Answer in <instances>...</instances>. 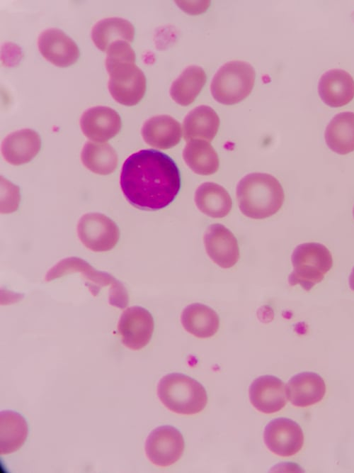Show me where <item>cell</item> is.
Returning <instances> with one entry per match:
<instances>
[{
    "instance_id": "cell-22",
    "label": "cell",
    "mask_w": 354,
    "mask_h": 473,
    "mask_svg": "<svg viewBox=\"0 0 354 473\" xmlns=\"http://www.w3.org/2000/svg\"><path fill=\"white\" fill-rule=\"evenodd\" d=\"M195 203L204 214L215 218L228 215L232 207V200L227 191L214 182H204L196 189Z\"/></svg>"
},
{
    "instance_id": "cell-8",
    "label": "cell",
    "mask_w": 354,
    "mask_h": 473,
    "mask_svg": "<svg viewBox=\"0 0 354 473\" xmlns=\"http://www.w3.org/2000/svg\"><path fill=\"white\" fill-rule=\"evenodd\" d=\"M77 234L82 244L93 252L110 250L120 238L116 223L99 213H88L82 216L77 224Z\"/></svg>"
},
{
    "instance_id": "cell-28",
    "label": "cell",
    "mask_w": 354,
    "mask_h": 473,
    "mask_svg": "<svg viewBox=\"0 0 354 473\" xmlns=\"http://www.w3.org/2000/svg\"><path fill=\"white\" fill-rule=\"evenodd\" d=\"M83 165L92 172L107 175L115 169L118 155L110 145L105 143L86 142L81 152Z\"/></svg>"
},
{
    "instance_id": "cell-1",
    "label": "cell",
    "mask_w": 354,
    "mask_h": 473,
    "mask_svg": "<svg viewBox=\"0 0 354 473\" xmlns=\"http://www.w3.org/2000/svg\"><path fill=\"white\" fill-rule=\"evenodd\" d=\"M120 187L127 201L137 208L156 211L176 197L181 179L178 166L166 154L154 149L141 150L124 162Z\"/></svg>"
},
{
    "instance_id": "cell-23",
    "label": "cell",
    "mask_w": 354,
    "mask_h": 473,
    "mask_svg": "<svg viewBox=\"0 0 354 473\" xmlns=\"http://www.w3.org/2000/svg\"><path fill=\"white\" fill-rule=\"evenodd\" d=\"M327 146L336 153L346 155L354 151V113L336 114L325 130Z\"/></svg>"
},
{
    "instance_id": "cell-9",
    "label": "cell",
    "mask_w": 354,
    "mask_h": 473,
    "mask_svg": "<svg viewBox=\"0 0 354 473\" xmlns=\"http://www.w3.org/2000/svg\"><path fill=\"white\" fill-rule=\"evenodd\" d=\"M185 447L182 434L171 425L159 426L148 435L145 453L149 460L159 467L174 464L182 456Z\"/></svg>"
},
{
    "instance_id": "cell-29",
    "label": "cell",
    "mask_w": 354,
    "mask_h": 473,
    "mask_svg": "<svg viewBox=\"0 0 354 473\" xmlns=\"http://www.w3.org/2000/svg\"><path fill=\"white\" fill-rule=\"evenodd\" d=\"M348 282L350 288L354 291V267L352 269V272L348 278Z\"/></svg>"
},
{
    "instance_id": "cell-12",
    "label": "cell",
    "mask_w": 354,
    "mask_h": 473,
    "mask_svg": "<svg viewBox=\"0 0 354 473\" xmlns=\"http://www.w3.org/2000/svg\"><path fill=\"white\" fill-rule=\"evenodd\" d=\"M210 259L222 268L234 267L239 259V247L234 234L220 223L210 225L203 235Z\"/></svg>"
},
{
    "instance_id": "cell-11",
    "label": "cell",
    "mask_w": 354,
    "mask_h": 473,
    "mask_svg": "<svg viewBox=\"0 0 354 473\" xmlns=\"http://www.w3.org/2000/svg\"><path fill=\"white\" fill-rule=\"evenodd\" d=\"M263 439L273 453L284 457L297 454L304 444L301 427L294 421L285 418L271 421L265 428Z\"/></svg>"
},
{
    "instance_id": "cell-26",
    "label": "cell",
    "mask_w": 354,
    "mask_h": 473,
    "mask_svg": "<svg viewBox=\"0 0 354 473\" xmlns=\"http://www.w3.org/2000/svg\"><path fill=\"white\" fill-rule=\"evenodd\" d=\"M183 157L188 167L198 174L211 175L219 169L218 155L206 140H192L187 142Z\"/></svg>"
},
{
    "instance_id": "cell-27",
    "label": "cell",
    "mask_w": 354,
    "mask_h": 473,
    "mask_svg": "<svg viewBox=\"0 0 354 473\" xmlns=\"http://www.w3.org/2000/svg\"><path fill=\"white\" fill-rule=\"evenodd\" d=\"M25 418L17 412L3 411L0 413V454L8 455L18 450L28 435Z\"/></svg>"
},
{
    "instance_id": "cell-6",
    "label": "cell",
    "mask_w": 354,
    "mask_h": 473,
    "mask_svg": "<svg viewBox=\"0 0 354 473\" xmlns=\"http://www.w3.org/2000/svg\"><path fill=\"white\" fill-rule=\"evenodd\" d=\"M293 269L288 277L290 286L299 284L305 291L321 282L333 265L331 252L319 243L298 245L291 256Z\"/></svg>"
},
{
    "instance_id": "cell-10",
    "label": "cell",
    "mask_w": 354,
    "mask_h": 473,
    "mask_svg": "<svg viewBox=\"0 0 354 473\" xmlns=\"http://www.w3.org/2000/svg\"><path fill=\"white\" fill-rule=\"evenodd\" d=\"M154 328L152 314L140 306L126 308L121 314L118 330L122 344L132 350H139L149 342Z\"/></svg>"
},
{
    "instance_id": "cell-21",
    "label": "cell",
    "mask_w": 354,
    "mask_h": 473,
    "mask_svg": "<svg viewBox=\"0 0 354 473\" xmlns=\"http://www.w3.org/2000/svg\"><path fill=\"white\" fill-rule=\"evenodd\" d=\"M181 322L187 332L199 338L213 336L219 326L217 313L210 307L200 303L187 306L182 311Z\"/></svg>"
},
{
    "instance_id": "cell-2",
    "label": "cell",
    "mask_w": 354,
    "mask_h": 473,
    "mask_svg": "<svg viewBox=\"0 0 354 473\" xmlns=\"http://www.w3.org/2000/svg\"><path fill=\"white\" fill-rule=\"evenodd\" d=\"M105 68L109 74L108 87L112 97L119 104L134 106L143 98L146 78L135 65V53L129 43L118 40L106 50Z\"/></svg>"
},
{
    "instance_id": "cell-18",
    "label": "cell",
    "mask_w": 354,
    "mask_h": 473,
    "mask_svg": "<svg viewBox=\"0 0 354 473\" xmlns=\"http://www.w3.org/2000/svg\"><path fill=\"white\" fill-rule=\"evenodd\" d=\"M144 142L158 149H169L181 139L180 123L169 115H157L146 120L141 129Z\"/></svg>"
},
{
    "instance_id": "cell-14",
    "label": "cell",
    "mask_w": 354,
    "mask_h": 473,
    "mask_svg": "<svg viewBox=\"0 0 354 473\" xmlns=\"http://www.w3.org/2000/svg\"><path fill=\"white\" fill-rule=\"evenodd\" d=\"M121 126V119L116 111L103 106L88 108L80 119L84 135L98 143H105L115 136Z\"/></svg>"
},
{
    "instance_id": "cell-7",
    "label": "cell",
    "mask_w": 354,
    "mask_h": 473,
    "mask_svg": "<svg viewBox=\"0 0 354 473\" xmlns=\"http://www.w3.org/2000/svg\"><path fill=\"white\" fill-rule=\"evenodd\" d=\"M255 78V70L249 63L240 60L228 62L214 75L210 85L211 94L220 104H237L250 94Z\"/></svg>"
},
{
    "instance_id": "cell-19",
    "label": "cell",
    "mask_w": 354,
    "mask_h": 473,
    "mask_svg": "<svg viewBox=\"0 0 354 473\" xmlns=\"http://www.w3.org/2000/svg\"><path fill=\"white\" fill-rule=\"evenodd\" d=\"M287 398L297 407H307L321 401L326 393V384L314 372H302L293 376L287 384Z\"/></svg>"
},
{
    "instance_id": "cell-5",
    "label": "cell",
    "mask_w": 354,
    "mask_h": 473,
    "mask_svg": "<svg viewBox=\"0 0 354 473\" xmlns=\"http://www.w3.org/2000/svg\"><path fill=\"white\" fill-rule=\"evenodd\" d=\"M74 273H79L86 281L93 296H96L102 287L109 286L108 302L113 306L124 308L128 304V295L125 286L110 274L95 269L84 260L70 257L55 264L45 277V281L53 279Z\"/></svg>"
},
{
    "instance_id": "cell-13",
    "label": "cell",
    "mask_w": 354,
    "mask_h": 473,
    "mask_svg": "<svg viewBox=\"0 0 354 473\" xmlns=\"http://www.w3.org/2000/svg\"><path fill=\"white\" fill-rule=\"evenodd\" d=\"M38 47L43 57L60 67L75 63L80 55L76 43L62 30L55 28L40 33Z\"/></svg>"
},
{
    "instance_id": "cell-17",
    "label": "cell",
    "mask_w": 354,
    "mask_h": 473,
    "mask_svg": "<svg viewBox=\"0 0 354 473\" xmlns=\"http://www.w3.org/2000/svg\"><path fill=\"white\" fill-rule=\"evenodd\" d=\"M40 148L41 139L38 133L25 128L7 135L1 144V152L7 162L21 165L33 159Z\"/></svg>"
},
{
    "instance_id": "cell-24",
    "label": "cell",
    "mask_w": 354,
    "mask_h": 473,
    "mask_svg": "<svg viewBox=\"0 0 354 473\" xmlns=\"http://www.w3.org/2000/svg\"><path fill=\"white\" fill-rule=\"evenodd\" d=\"M135 28L127 20L110 17L98 21L92 28L91 38L95 45L105 51L114 42L123 40L131 43L134 39Z\"/></svg>"
},
{
    "instance_id": "cell-25",
    "label": "cell",
    "mask_w": 354,
    "mask_h": 473,
    "mask_svg": "<svg viewBox=\"0 0 354 473\" xmlns=\"http://www.w3.org/2000/svg\"><path fill=\"white\" fill-rule=\"evenodd\" d=\"M206 74L197 65L187 67L172 82L170 96L178 104L186 106L192 104L206 82Z\"/></svg>"
},
{
    "instance_id": "cell-4",
    "label": "cell",
    "mask_w": 354,
    "mask_h": 473,
    "mask_svg": "<svg viewBox=\"0 0 354 473\" xmlns=\"http://www.w3.org/2000/svg\"><path fill=\"white\" fill-rule=\"evenodd\" d=\"M157 395L168 409L184 415L200 413L207 402V393L202 385L180 373L164 376L157 384Z\"/></svg>"
},
{
    "instance_id": "cell-30",
    "label": "cell",
    "mask_w": 354,
    "mask_h": 473,
    "mask_svg": "<svg viewBox=\"0 0 354 473\" xmlns=\"http://www.w3.org/2000/svg\"><path fill=\"white\" fill-rule=\"evenodd\" d=\"M353 217H354V208H353Z\"/></svg>"
},
{
    "instance_id": "cell-16",
    "label": "cell",
    "mask_w": 354,
    "mask_h": 473,
    "mask_svg": "<svg viewBox=\"0 0 354 473\" xmlns=\"http://www.w3.org/2000/svg\"><path fill=\"white\" fill-rule=\"evenodd\" d=\"M318 91L321 100L331 107H341L354 97V79L346 70L332 69L320 77Z\"/></svg>"
},
{
    "instance_id": "cell-20",
    "label": "cell",
    "mask_w": 354,
    "mask_h": 473,
    "mask_svg": "<svg viewBox=\"0 0 354 473\" xmlns=\"http://www.w3.org/2000/svg\"><path fill=\"white\" fill-rule=\"evenodd\" d=\"M219 127V118L211 107L198 106L185 117L183 123V137L186 142L202 140L211 142Z\"/></svg>"
},
{
    "instance_id": "cell-3",
    "label": "cell",
    "mask_w": 354,
    "mask_h": 473,
    "mask_svg": "<svg viewBox=\"0 0 354 473\" xmlns=\"http://www.w3.org/2000/svg\"><path fill=\"white\" fill-rule=\"evenodd\" d=\"M236 194L240 211L253 219H263L274 215L285 199L280 183L266 173L244 176L236 186Z\"/></svg>"
},
{
    "instance_id": "cell-15",
    "label": "cell",
    "mask_w": 354,
    "mask_h": 473,
    "mask_svg": "<svg viewBox=\"0 0 354 473\" xmlns=\"http://www.w3.org/2000/svg\"><path fill=\"white\" fill-rule=\"evenodd\" d=\"M249 394L253 407L266 414L280 411L287 404V388L284 382L275 376L256 378L251 383Z\"/></svg>"
}]
</instances>
